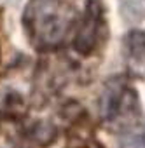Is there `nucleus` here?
<instances>
[{
    "label": "nucleus",
    "mask_w": 145,
    "mask_h": 148,
    "mask_svg": "<svg viewBox=\"0 0 145 148\" xmlns=\"http://www.w3.org/2000/svg\"><path fill=\"white\" fill-rule=\"evenodd\" d=\"M75 21V9L65 0H30L21 18L28 42L40 52L61 47Z\"/></svg>",
    "instance_id": "obj_1"
},
{
    "label": "nucleus",
    "mask_w": 145,
    "mask_h": 148,
    "mask_svg": "<svg viewBox=\"0 0 145 148\" xmlns=\"http://www.w3.org/2000/svg\"><path fill=\"white\" fill-rule=\"evenodd\" d=\"M100 119L114 132H126L140 125L142 106L138 92L121 77L105 84L100 96Z\"/></svg>",
    "instance_id": "obj_2"
},
{
    "label": "nucleus",
    "mask_w": 145,
    "mask_h": 148,
    "mask_svg": "<svg viewBox=\"0 0 145 148\" xmlns=\"http://www.w3.org/2000/svg\"><path fill=\"white\" fill-rule=\"evenodd\" d=\"M108 35V23L105 18L103 0H86L84 12L77 23L74 35V49L77 54L88 58L103 44Z\"/></svg>",
    "instance_id": "obj_3"
},
{
    "label": "nucleus",
    "mask_w": 145,
    "mask_h": 148,
    "mask_svg": "<svg viewBox=\"0 0 145 148\" xmlns=\"http://www.w3.org/2000/svg\"><path fill=\"white\" fill-rule=\"evenodd\" d=\"M37 122L26 124L21 117L9 113L0 119V148H35Z\"/></svg>",
    "instance_id": "obj_4"
},
{
    "label": "nucleus",
    "mask_w": 145,
    "mask_h": 148,
    "mask_svg": "<svg viewBox=\"0 0 145 148\" xmlns=\"http://www.w3.org/2000/svg\"><path fill=\"white\" fill-rule=\"evenodd\" d=\"M126 64L131 75L145 80V32L133 30L124 40Z\"/></svg>",
    "instance_id": "obj_5"
},
{
    "label": "nucleus",
    "mask_w": 145,
    "mask_h": 148,
    "mask_svg": "<svg viewBox=\"0 0 145 148\" xmlns=\"http://www.w3.org/2000/svg\"><path fill=\"white\" fill-rule=\"evenodd\" d=\"M74 124L70 125L66 134V145L65 148H105L93 132V125L88 119V115L81 113L77 119L72 120Z\"/></svg>",
    "instance_id": "obj_6"
},
{
    "label": "nucleus",
    "mask_w": 145,
    "mask_h": 148,
    "mask_svg": "<svg viewBox=\"0 0 145 148\" xmlns=\"http://www.w3.org/2000/svg\"><path fill=\"white\" fill-rule=\"evenodd\" d=\"M143 148H145V141H143Z\"/></svg>",
    "instance_id": "obj_7"
}]
</instances>
